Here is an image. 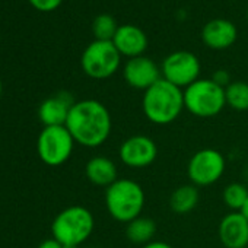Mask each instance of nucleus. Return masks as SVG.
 I'll use <instances>...</instances> for the list:
<instances>
[{"instance_id": "f257e3e1", "label": "nucleus", "mask_w": 248, "mask_h": 248, "mask_svg": "<svg viewBox=\"0 0 248 248\" xmlns=\"http://www.w3.org/2000/svg\"><path fill=\"white\" fill-rule=\"evenodd\" d=\"M64 126L78 145L99 148L111 135L112 120L108 108L102 102L83 99L73 104Z\"/></svg>"}, {"instance_id": "f03ea898", "label": "nucleus", "mask_w": 248, "mask_h": 248, "mask_svg": "<svg viewBox=\"0 0 248 248\" xmlns=\"http://www.w3.org/2000/svg\"><path fill=\"white\" fill-rule=\"evenodd\" d=\"M184 108V91L165 79H159L143 92V114L156 126H167L174 123Z\"/></svg>"}, {"instance_id": "7ed1b4c3", "label": "nucleus", "mask_w": 248, "mask_h": 248, "mask_svg": "<svg viewBox=\"0 0 248 248\" xmlns=\"http://www.w3.org/2000/svg\"><path fill=\"white\" fill-rule=\"evenodd\" d=\"M145 202L142 186L129 178H118L105 188V207L109 216L121 223H129L142 216Z\"/></svg>"}, {"instance_id": "20e7f679", "label": "nucleus", "mask_w": 248, "mask_h": 248, "mask_svg": "<svg viewBox=\"0 0 248 248\" xmlns=\"http://www.w3.org/2000/svg\"><path fill=\"white\" fill-rule=\"evenodd\" d=\"M95 219L89 209L70 206L62 210L51 223V233L63 245L79 247L93 232Z\"/></svg>"}, {"instance_id": "39448f33", "label": "nucleus", "mask_w": 248, "mask_h": 248, "mask_svg": "<svg viewBox=\"0 0 248 248\" xmlns=\"http://www.w3.org/2000/svg\"><path fill=\"white\" fill-rule=\"evenodd\" d=\"M186 109L199 118H212L226 107L225 88L212 79H199L184 89Z\"/></svg>"}, {"instance_id": "423d86ee", "label": "nucleus", "mask_w": 248, "mask_h": 248, "mask_svg": "<svg viewBox=\"0 0 248 248\" xmlns=\"http://www.w3.org/2000/svg\"><path fill=\"white\" fill-rule=\"evenodd\" d=\"M121 54L112 41H92L82 53L80 66L86 76L102 80L108 79L118 70Z\"/></svg>"}, {"instance_id": "0eeeda50", "label": "nucleus", "mask_w": 248, "mask_h": 248, "mask_svg": "<svg viewBox=\"0 0 248 248\" xmlns=\"http://www.w3.org/2000/svg\"><path fill=\"white\" fill-rule=\"evenodd\" d=\"M75 143L66 126L44 127L37 139V154L46 165L60 167L72 156Z\"/></svg>"}, {"instance_id": "6e6552de", "label": "nucleus", "mask_w": 248, "mask_h": 248, "mask_svg": "<svg viewBox=\"0 0 248 248\" xmlns=\"http://www.w3.org/2000/svg\"><path fill=\"white\" fill-rule=\"evenodd\" d=\"M226 168L223 155L216 149H200L188 161L187 175L196 187H207L217 183Z\"/></svg>"}, {"instance_id": "1a4fd4ad", "label": "nucleus", "mask_w": 248, "mask_h": 248, "mask_svg": "<svg viewBox=\"0 0 248 248\" xmlns=\"http://www.w3.org/2000/svg\"><path fill=\"white\" fill-rule=\"evenodd\" d=\"M200 72V60L194 53L186 50H178L168 54L161 64L162 79L171 82L181 89H186L187 86L199 80Z\"/></svg>"}, {"instance_id": "9d476101", "label": "nucleus", "mask_w": 248, "mask_h": 248, "mask_svg": "<svg viewBox=\"0 0 248 248\" xmlns=\"http://www.w3.org/2000/svg\"><path fill=\"white\" fill-rule=\"evenodd\" d=\"M118 155L126 167L142 170L151 167L156 161L158 146L151 138L145 135H135L121 143Z\"/></svg>"}, {"instance_id": "9b49d317", "label": "nucleus", "mask_w": 248, "mask_h": 248, "mask_svg": "<svg viewBox=\"0 0 248 248\" xmlns=\"http://www.w3.org/2000/svg\"><path fill=\"white\" fill-rule=\"evenodd\" d=\"M123 78L135 89L146 91L159 79H162L161 67L149 57L139 56L129 59L123 67Z\"/></svg>"}, {"instance_id": "f8f14e48", "label": "nucleus", "mask_w": 248, "mask_h": 248, "mask_svg": "<svg viewBox=\"0 0 248 248\" xmlns=\"http://www.w3.org/2000/svg\"><path fill=\"white\" fill-rule=\"evenodd\" d=\"M217 235L225 248H247L248 220L241 212H231L222 217Z\"/></svg>"}, {"instance_id": "ddd939ff", "label": "nucleus", "mask_w": 248, "mask_h": 248, "mask_svg": "<svg viewBox=\"0 0 248 248\" xmlns=\"http://www.w3.org/2000/svg\"><path fill=\"white\" fill-rule=\"evenodd\" d=\"M112 44L121 56L133 59L143 56L148 48V37L142 28L127 24L118 27L112 38Z\"/></svg>"}, {"instance_id": "4468645a", "label": "nucleus", "mask_w": 248, "mask_h": 248, "mask_svg": "<svg viewBox=\"0 0 248 248\" xmlns=\"http://www.w3.org/2000/svg\"><path fill=\"white\" fill-rule=\"evenodd\" d=\"M73 104V96L69 92H59L41 102L38 108V118L44 127L64 126Z\"/></svg>"}, {"instance_id": "2eb2a0df", "label": "nucleus", "mask_w": 248, "mask_h": 248, "mask_svg": "<svg viewBox=\"0 0 248 248\" xmlns=\"http://www.w3.org/2000/svg\"><path fill=\"white\" fill-rule=\"evenodd\" d=\"M236 38L238 30L228 19H212L202 30V40L204 46L212 50H226L235 44Z\"/></svg>"}, {"instance_id": "dca6fc26", "label": "nucleus", "mask_w": 248, "mask_h": 248, "mask_svg": "<svg viewBox=\"0 0 248 248\" xmlns=\"http://www.w3.org/2000/svg\"><path fill=\"white\" fill-rule=\"evenodd\" d=\"M86 178L98 187H109L118 180L117 165L107 156H93L86 162L85 167Z\"/></svg>"}, {"instance_id": "f3484780", "label": "nucleus", "mask_w": 248, "mask_h": 248, "mask_svg": "<svg viewBox=\"0 0 248 248\" xmlns=\"http://www.w3.org/2000/svg\"><path fill=\"white\" fill-rule=\"evenodd\" d=\"M199 200V187L194 184H183L172 191L170 197V207L175 215H187L196 209Z\"/></svg>"}, {"instance_id": "a211bd4d", "label": "nucleus", "mask_w": 248, "mask_h": 248, "mask_svg": "<svg viewBox=\"0 0 248 248\" xmlns=\"http://www.w3.org/2000/svg\"><path fill=\"white\" fill-rule=\"evenodd\" d=\"M156 232V223L154 219L146 216H139L127 223L126 236L129 241L138 245H146L152 241Z\"/></svg>"}, {"instance_id": "6ab92c4d", "label": "nucleus", "mask_w": 248, "mask_h": 248, "mask_svg": "<svg viewBox=\"0 0 248 248\" xmlns=\"http://www.w3.org/2000/svg\"><path fill=\"white\" fill-rule=\"evenodd\" d=\"M226 105L235 111H248V83L247 82H231L225 88Z\"/></svg>"}, {"instance_id": "aec40b11", "label": "nucleus", "mask_w": 248, "mask_h": 248, "mask_svg": "<svg viewBox=\"0 0 248 248\" xmlns=\"http://www.w3.org/2000/svg\"><path fill=\"white\" fill-rule=\"evenodd\" d=\"M222 199L231 210L241 212L248 199V188L241 183H231L223 188Z\"/></svg>"}, {"instance_id": "412c9836", "label": "nucleus", "mask_w": 248, "mask_h": 248, "mask_svg": "<svg viewBox=\"0 0 248 248\" xmlns=\"http://www.w3.org/2000/svg\"><path fill=\"white\" fill-rule=\"evenodd\" d=\"M117 30H118L117 21L114 19V16L107 14L98 15L92 22V32L95 40L98 41H112Z\"/></svg>"}, {"instance_id": "4be33fe9", "label": "nucleus", "mask_w": 248, "mask_h": 248, "mask_svg": "<svg viewBox=\"0 0 248 248\" xmlns=\"http://www.w3.org/2000/svg\"><path fill=\"white\" fill-rule=\"evenodd\" d=\"M28 2H30L31 6L35 8L37 11L46 12V14H47V12L56 11V9L62 5L63 0H28Z\"/></svg>"}, {"instance_id": "5701e85b", "label": "nucleus", "mask_w": 248, "mask_h": 248, "mask_svg": "<svg viewBox=\"0 0 248 248\" xmlns=\"http://www.w3.org/2000/svg\"><path fill=\"white\" fill-rule=\"evenodd\" d=\"M212 80H213L216 85H219V86H222V88H226V86L231 83V75H229V72L220 69V70H216V72L213 73Z\"/></svg>"}, {"instance_id": "b1692460", "label": "nucleus", "mask_w": 248, "mask_h": 248, "mask_svg": "<svg viewBox=\"0 0 248 248\" xmlns=\"http://www.w3.org/2000/svg\"><path fill=\"white\" fill-rule=\"evenodd\" d=\"M38 248H64V245L62 242H59L56 238H50V239H46L43 241Z\"/></svg>"}, {"instance_id": "393cba45", "label": "nucleus", "mask_w": 248, "mask_h": 248, "mask_svg": "<svg viewBox=\"0 0 248 248\" xmlns=\"http://www.w3.org/2000/svg\"><path fill=\"white\" fill-rule=\"evenodd\" d=\"M140 248H172L170 244L164 242V241H151L146 245H142Z\"/></svg>"}, {"instance_id": "a878e982", "label": "nucleus", "mask_w": 248, "mask_h": 248, "mask_svg": "<svg viewBox=\"0 0 248 248\" xmlns=\"http://www.w3.org/2000/svg\"><path fill=\"white\" fill-rule=\"evenodd\" d=\"M241 213H242V215L247 217V220H248V199H247V202H245V204H244V207H242Z\"/></svg>"}, {"instance_id": "bb28decb", "label": "nucleus", "mask_w": 248, "mask_h": 248, "mask_svg": "<svg viewBox=\"0 0 248 248\" xmlns=\"http://www.w3.org/2000/svg\"><path fill=\"white\" fill-rule=\"evenodd\" d=\"M2 91H3V83H2V79H0V96H2Z\"/></svg>"}, {"instance_id": "cd10ccee", "label": "nucleus", "mask_w": 248, "mask_h": 248, "mask_svg": "<svg viewBox=\"0 0 248 248\" xmlns=\"http://www.w3.org/2000/svg\"><path fill=\"white\" fill-rule=\"evenodd\" d=\"M247 19H248V12H247Z\"/></svg>"}]
</instances>
